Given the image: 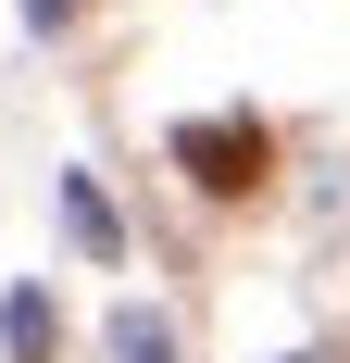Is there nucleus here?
<instances>
[{
  "label": "nucleus",
  "instance_id": "nucleus-1",
  "mask_svg": "<svg viewBox=\"0 0 350 363\" xmlns=\"http://www.w3.org/2000/svg\"><path fill=\"white\" fill-rule=\"evenodd\" d=\"M175 163H188V188H213V201H250V188L276 176V138H263L250 113H213V125H175Z\"/></svg>",
  "mask_w": 350,
  "mask_h": 363
},
{
  "label": "nucleus",
  "instance_id": "nucleus-2",
  "mask_svg": "<svg viewBox=\"0 0 350 363\" xmlns=\"http://www.w3.org/2000/svg\"><path fill=\"white\" fill-rule=\"evenodd\" d=\"M0 338H13V363H50V351H63V313H50L38 289H13V301H0Z\"/></svg>",
  "mask_w": 350,
  "mask_h": 363
},
{
  "label": "nucleus",
  "instance_id": "nucleus-3",
  "mask_svg": "<svg viewBox=\"0 0 350 363\" xmlns=\"http://www.w3.org/2000/svg\"><path fill=\"white\" fill-rule=\"evenodd\" d=\"M63 225H75V251L113 263V213H101V188H88V176H63Z\"/></svg>",
  "mask_w": 350,
  "mask_h": 363
},
{
  "label": "nucleus",
  "instance_id": "nucleus-4",
  "mask_svg": "<svg viewBox=\"0 0 350 363\" xmlns=\"http://www.w3.org/2000/svg\"><path fill=\"white\" fill-rule=\"evenodd\" d=\"M113 363H175V338L150 326V313H113Z\"/></svg>",
  "mask_w": 350,
  "mask_h": 363
}]
</instances>
